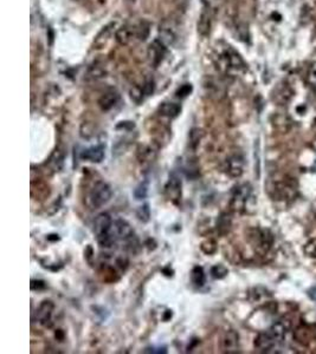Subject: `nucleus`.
Returning a JSON list of instances; mask_svg holds the SVG:
<instances>
[{"instance_id": "1", "label": "nucleus", "mask_w": 316, "mask_h": 354, "mask_svg": "<svg viewBox=\"0 0 316 354\" xmlns=\"http://www.w3.org/2000/svg\"><path fill=\"white\" fill-rule=\"evenodd\" d=\"M271 196L276 200H294L297 195V183L293 178H284L272 184Z\"/></svg>"}, {"instance_id": "2", "label": "nucleus", "mask_w": 316, "mask_h": 354, "mask_svg": "<svg viewBox=\"0 0 316 354\" xmlns=\"http://www.w3.org/2000/svg\"><path fill=\"white\" fill-rule=\"evenodd\" d=\"M112 189L106 182L98 181L89 192V202L92 208H100L111 201Z\"/></svg>"}, {"instance_id": "3", "label": "nucleus", "mask_w": 316, "mask_h": 354, "mask_svg": "<svg viewBox=\"0 0 316 354\" xmlns=\"http://www.w3.org/2000/svg\"><path fill=\"white\" fill-rule=\"evenodd\" d=\"M251 194H252V188L249 183H243L237 186L232 192V197H231V209L238 212L245 210L248 201L251 198Z\"/></svg>"}, {"instance_id": "4", "label": "nucleus", "mask_w": 316, "mask_h": 354, "mask_svg": "<svg viewBox=\"0 0 316 354\" xmlns=\"http://www.w3.org/2000/svg\"><path fill=\"white\" fill-rule=\"evenodd\" d=\"M250 240L255 248L263 254L271 248L273 243L272 235L267 229H253L252 234L250 235Z\"/></svg>"}, {"instance_id": "5", "label": "nucleus", "mask_w": 316, "mask_h": 354, "mask_svg": "<svg viewBox=\"0 0 316 354\" xmlns=\"http://www.w3.org/2000/svg\"><path fill=\"white\" fill-rule=\"evenodd\" d=\"M295 339L303 346L315 350L316 348V335L315 331L309 326H300L295 330Z\"/></svg>"}, {"instance_id": "6", "label": "nucleus", "mask_w": 316, "mask_h": 354, "mask_svg": "<svg viewBox=\"0 0 316 354\" xmlns=\"http://www.w3.org/2000/svg\"><path fill=\"white\" fill-rule=\"evenodd\" d=\"M165 194L169 201L178 203L181 198V180L176 174H172L165 187Z\"/></svg>"}, {"instance_id": "7", "label": "nucleus", "mask_w": 316, "mask_h": 354, "mask_svg": "<svg viewBox=\"0 0 316 354\" xmlns=\"http://www.w3.org/2000/svg\"><path fill=\"white\" fill-rule=\"evenodd\" d=\"M53 308H55V305H53L52 301L50 300H44L41 305H39L37 313H36V316H37V321L44 327H50L51 326V316L53 313Z\"/></svg>"}, {"instance_id": "8", "label": "nucleus", "mask_w": 316, "mask_h": 354, "mask_svg": "<svg viewBox=\"0 0 316 354\" xmlns=\"http://www.w3.org/2000/svg\"><path fill=\"white\" fill-rule=\"evenodd\" d=\"M112 234L115 239L120 240H131L134 236V230L132 229L131 225L123 220H117L113 222Z\"/></svg>"}, {"instance_id": "9", "label": "nucleus", "mask_w": 316, "mask_h": 354, "mask_svg": "<svg viewBox=\"0 0 316 354\" xmlns=\"http://www.w3.org/2000/svg\"><path fill=\"white\" fill-rule=\"evenodd\" d=\"M239 348V335L235 331H227L222 338V350L225 353H237Z\"/></svg>"}, {"instance_id": "10", "label": "nucleus", "mask_w": 316, "mask_h": 354, "mask_svg": "<svg viewBox=\"0 0 316 354\" xmlns=\"http://www.w3.org/2000/svg\"><path fill=\"white\" fill-rule=\"evenodd\" d=\"M166 47L167 46H165L159 39H155V41H153V42L149 45L148 57L149 59H151V63L153 64L154 66H158V65L162 62L163 57H165L166 53Z\"/></svg>"}, {"instance_id": "11", "label": "nucleus", "mask_w": 316, "mask_h": 354, "mask_svg": "<svg viewBox=\"0 0 316 354\" xmlns=\"http://www.w3.org/2000/svg\"><path fill=\"white\" fill-rule=\"evenodd\" d=\"M211 27H212V17L208 8H204L200 13L198 24H197L198 33L202 37H207L211 32Z\"/></svg>"}, {"instance_id": "12", "label": "nucleus", "mask_w": 316, "mask_h": 354, "mask_svg": "<svg viewBox=\"0 0 316 354\" xmlns=\"http://www.w3.org/2000/svg\"><path fill=\"white\" fill-rule=\"evenodd\" d=\"M276 339L270 332L259 333L255 340V346L262 352H270L276 345Z\"/></svg>"}, {"instance_id": "13", "label": "nucleus", "mask_w": 316, "mask_h": 354, "mask_svg": "<svg viewBox=\"0 0 316 354\" xmlns=\"http://www.w3.org/2000/svg\"><path fill=\"white\" fill-rule=\"evenodd\" d=\"M243 169H244V160H243V157L236 155L232 156L231 158H228V161L226 162V170L227 174L230 175L231 177L242 176Z\"/></svg>"}, {"instance_id": "14", "label": "nucleus", "mask_w": 316, "mask_h": 354, "mask_svg": "<svg viewBox=\"0 0 316 354\" xmlns=\"http://www.w3.org/2000/svg\"><path fill=\"white\" fill-rule=\"evenodd\" d=\"M81 158L94 163L102 162V160L104 158V148L102 146H91L89 149H86L84 151H82Z\"/></svg>"}, {"instance_id": "15", "label": "nucleus", "mask_w": 316, "mask_h": 354, "mask_svg": "<svg viewBox=\"0 0 316 354\" xmlns=\"http://www.w3.org/2000/svg\"><path fill=\"white\" fill-rule=\"evenodd\" d=\"M118 99H120L118 93L115 90H111V91L103 93L101 96V98L98 99V105H100L103 111H109V110L116 105Z\"/></svg>"}, {"instance_id": "16", "label": "nucleus", "mask_w": 316, "mask_h": 354, "mask_svg": "<svg viewBox=\"0 0 316 354\" xmlns=\"http://www.w3.org/2000/svg\"><path fill=\"white\" fill-rule=\"evenodd\" d=\"M133 36H135V28H133L128 25H125V26H121L117 28L116 32H115V39L120 45L125 46V45H128L131 41L133 39Z\"/></svg>"}, {"instance_id": "17", "label": "nucleus", "mask_w": 316, "mask_h": 354, "mask_svg": "<svg viewBox=\"0 0 316 354\" xmlns=\"http://www.w3.org/2000/svg\"><path fill=\"white\" fill-rule=\"evenodd\" d=\"M181 111V107L179 104L172 103V102H165L159 106V113L167 118H176Z\"/></svg>"}, {"instance_id": "18", "label": "nucleus", "mask_w": 316, "mask_h": 354, "mask_svg": "<svg viewBox=\"0 0 316 354\" xmlns=\"http://www.w3.org/2000/svg\"><path fill=\"white\" fill-rule=\"evenodd\" d=\"M159 39L165 46H172L177 42V35L171 27L162 26L159 30Z\"/></svg>"}, {"instance_id": "19", "label": "nucleus", "mask_w": 316, "mask_h": 354, "mask_svg": "<svg viewBox=\"0 0 316 354\" xmlns=\"http://www.w3.org/2000/svg\"><path fill=\"white\" fill-rule=\"evenodd\" d=\"M107 75V71L103 67V65L95 64L90 66L86 73L87 81H97V79L103 78Z\"/></svg>"}, {"instance_id": "20", "label": "nucleus", "mask_w": 316, "mask_h": 354, "mask_svg": "<svg viewBox=\"0 0 316 354\" xmlns=\"http://www.w3.org/2000/svg\"><path fill=\"white\" fill-rule=\"evenodd\" d=\"M288 328H289V326H287L286 322H284V320H282V321H278V322H276V324H273L271 326V328H270L269 332L272 334L273 338H275L276 341L278 342V341H282V340H283Z\"/></svg>"}, {"instance_id": "21", "label": "nucleus", "mask_w": 316, "mask_h": 354, "mask_svg": "<svg viewBox=\"0 0 316 354\" xmlns=\"http://www.w3.org/2000/svg\"><path fill=\"white\" fill-rule=\"evenodd\" d=\"M114 26H115V22H112V24L107 25L106 27L102 28V31H101V32L98 33L97 37H96V39H95V45H96V46L101 47L103 44H106V42L108 41V37L112 35L113 27H114Z\"/></svg>"}, {"instance_id": "22", "label": "nucleus", "mask_w": 316, "mask_h": 354, "mask_svg": "<svg viewBox=\"0 0 316 354\" xmlns=\"http://www.w3.org/2000/svg\"><path fill=\"white\" fill-rule=\"evenodd\" d=\"M191 279H192V282H193L196 286H199V287L204 286V283L206 281L204 269H203L202 267H198V266L194 267L191 271Z\"/></svg>"}, {"instance_id": "23", "label": "nucleus", "mask_w": 316, "mask_h": 354, "mask_svg": "<svg viewBox=\"0 0 316 354\" xmlns=\"http://www.w3.org/2000/svg\"><path fill=\"white\" fill-rule=\"evenodd\" d=\"M149 32H151V26L147 21H141L136 27H135V37L141 42H145L148 38Z\"/></svg>"}, {"instance_id": "24", "label": "nucleus", "mask_w": 316, "mask_h": 354, "mask_svg": "<svg viewBox=\"0 0 316 354\" xmlns=\"http://www.w3.org/2000/svg\"><path fill=\"white\" fill-rule=\"evenodd\" d=\"M203 136H204V132H203L202 129L199 127H194V129L191 130L190 132V146L192 148H196L197 146L202 141Z\"/></svg>"}, {"instance_id": "25", "label": "nucleus", "mask_w": 316, "mask_h": 354, "mask_svg": "<svg viewBox=\"0 0 316 354\" xmlns=\"http://www.w3.org/2000/svg\"><path fill=\"white\" fill-rule=\"evenodd\" d=\"M228 271L225 266L223 265H216L211 268V275H212L214 279H223L227 275Z\"/></svg>"}, {"instance_id": "26", "label": "nucleus", "mask_w": 316, "mask_h": 354, "mask_svg": "<svg viewBox=\"0 0 316 354\" xmlns=\"http://www.w3.org/2000/svg\"><path fill=\"white\" fill-rule=\"evenodd\" d=\"M202 250L204 251L205 254L207 255H211V254H214L217 251V243L216 241L212 240V239H208L204 241V242L202 243Z\"/></svg>"}, {"instance_id": "27", "label": "nucleus", "mask_w": 316, "mask_h": 354, "mask_svg": "<svg viewBox=\"0 0 316 354\" xmlns=\"http://www.w3.org/2000/svg\"><path fill=\"white\" fill-rule=\"evenodd\" d=\"M292 96H293V92L290 91L289 87L284 86L277 92L276 98H277V101L279 102V103H287V102H289V99L292 98Z\"/></svg>"}, {"instance_id": "28", "label": "nucleus", "mask_w": 316, "mask_h": 354, "mask_svg": "<svg viewBox=\"0 0 316 354\" xmlns=\"http://www.w3.org/2000/svg\"><path fill=\"white\" fill-rule=\"evenodd\" d=\"M94 132H95L94 126H92L89 122H84V123L81 125V136L83 138L89 140V138L94 135Z\"/></svg>"}, {"instance_id": "29", "label": "nucleus", "mask_w": 316, "mask_h": 354, "mask_svg": "<svg viewBox=\"0 0 316 354\" xmlns=\"http://www.w3.org/2000/svg\"><path fill=\"white\" fill-rule=\"evenodd\" d=\"M231 226V220L228 219L226 215H223V216L219 219V222L217 223V229H218L221 233H226Z\"/></svg>"}, {"instance_id": "30", "label": "nucleus", "mask_w": 316, "mask_h": 354, "mask_svg": "<svg viewBox=\"0 0 316 354\" xmlns=\"http://www.w3.org/2000/svg\"><path fill=\"white\" fill-rule=\"evenodd\" d=\"M136 215H137V217H139L140 221H142V222H148L149 217H151V210H149V206L145 205V206L140 207Z\"/></svg>"}, {"instance_id": "31", "label": "nucleus", "mask_w": 316, "mask_h": 354, "mask_svg": "<svg viewBox=\"0 0 316 354\" xmlns=\"http://www.w3.org/2000/svg\"><path fill=\"white\" fill-rule=\"evenodd\" d=\"M148 194V184L147 183H141L139 187L134 190V196L137 198V200H142L147 196Z\"/></svg>"}, {"instance_id": "32", "label": "nucleus", "mask_w": 316, "mask_h": 354, "mask_svg": "<svg viewBox=\"0 0 316 354\" xmlns=\"http://www.w3.org/2000/svg\"><path fill=\"white\" fill-rule=\"evenodd\" d=\"M304 253L310 257H316V239L310 240L304 247Z\"/></svg>"}, {"instance_id": "33", "label": "nucleus", "mask_w": 316, "mask_h": 354, "mask_svg": "<svg viewBox=\"0 0 316 354\" xmlns=\"http://www.w3.org/2000/svg\"><path fill=\"white\" fill-rule=\"evenodd\" d=\"M192 92V85L191 84H184L180 86L177 91V96L179 98H185Z\"/></svg>"}, {"instance_id": "34", "label": "nucleus", "mask_w": 316, "mask_h": 354, "mask_svg": "<svg viewBox=\"0 0 316 354\" xmlns=\"http://www.w3.org/2000/svg\"><path fill=\"white\" fill-rule=\"evenodd\" d=\"M143 90L140 89V87L135 86L133 87V89L131 90V97L134 102H136V103H139V102H141V99L143 98Z\"/></svg>"}, {"instance_id": "35", "label": "nucleus", "mask_w": 316, "mask_h": 354, "mask_svg": "<svg viewBox=\"0 0 316 354\" xmlns=\"http://www.w3.org/2000/svg\"><path fill=\"white\" fill-rule=\"evenodd\" d=\"M154 89H155V84L152 79L151 81L146 82L142 86V90H143V93H145V96H151L152 93L154 92Z\"/></svg>"}, {"instance_id": "36", "label": "nucleus", "mask_w": 316, "mask_h": 354, "mask_svg": "<svg viewBox=\"0 0 316 354\" xmlns=\"http://www.w3.org/2000/svg\"><path fill=\"white\" fill-rule=\"evenodd\" d=\"M31 290L36 291V290H44L45 288V282L41 281V280H32L31 281Z\"/></svg>"}, {"instance_id": "37", "label": "nucleus", "mask_w": 316, "mask_h": 354, "mask_svg": "<svg viewBox=\"0 0 316 354\" xmlns=\"http://www.w3.org/2000/svg\"><path fill=\"white\" fill-rule=\"evenodd\" d=\"M308 82L312 85H316V67H313L308 73Z\"/></svg>"}, {"instance_id": "38", "label": "nucleus", "mask_w": 316, "mask_h": 354, "mask_svg": "<svg viewBox=\"0 0 316 354\" xmlns=\"http://www.w3.org/2000/svg\"><path fill=\"white\" fill-rule=\"evenodd\" d=\"M120 127H125V129L132 130L133 127H134V123H133V122H121V124H118L117 125V129H120Z\"/></svg>"}, {"instance_id": "39", "label": "nucleus", "mask_w": 316, "mask_h": 354, "mask_svg": "<svg viewBox=\"0 0 316 354\" xmlns=\"http://www.w3.org/2000/svg\"><path fill=\"white\" fill-rule=\"evenodd\" d=\"M308 295L312 300H314V301H316V286H313L312 288H309L308 290Z\"/></svg>"}, {"instance_id": "40", "label": "nucleus", "mask_w": 316, "mask_h": 354, "mask_svg": "<svg viewBox=\"0 0 316 354\" xmlns=\"http://www.w3.org/2000/svg\"><path fill=\"white\" fill-rule=\"evenodd\" d=\"M176 1L179 7H186L188 5V2H190V0H176Z\"/></svg>"}, {"instance_id": "41", "label": "nucleus", "mask_w": 316, "mask_h": 354, "mask_svg": "<svg viewBox=\"0 0 316 354\" xmlns=\"http://www.w3.org/2000/svg\"><path fill=\"white\" fill-rule=\"evenodd\" d=\"M131 1H134V0H131Z\"/></svg>"}]
</instances>
